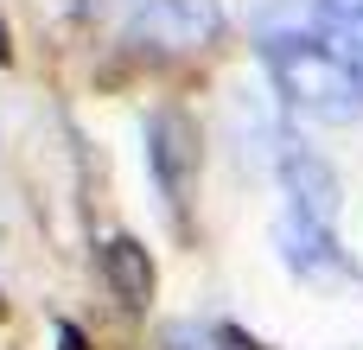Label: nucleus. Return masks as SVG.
I'll return each instance as SVG.
<instances>
[{
	"mask_svg": "<svg viewBox=\"0 0 363 350\" xmlns=\"http://www.w3.org/2000/svg\"><path fill=\"white\" fill-rule=\"evenodd\" d=\"M262 64L294 115L325 128L363 121V70L313 26V6H287L262 19Z\"/></svg>",
	"mask_w": 363,
	"mask_h": 350,
	"instance_id": "1",
	"label": "nucleus"
},
{
	"mask_svg": "<svg viewBox=\"0 0 363 350\" xmlns=\"http://www.w3.org/2000/svg\"><path fill=\"white\" fill-rule=\"evenodd\" d=\"M223 32V13L211 0H140L128 19L134 51H204Z\"/></svg>",
	"mask_w": 363,
	"mask_h": 350,
	"instance_id": "2",
	"label": "nucleus"
},
{
	"mask_svg": "<svg viewBox=\"0 0 363 350\" xmlns=\"http://www.w3.org/2000/svg\"><path fill=\"white\" fill-rule=\"evenodd\" d=\"M147 166H153V185H160L166 210L185 217L191 185H198V128H191L179 108H160V115L147 121Z\"/></svg>",
	"mask_w": 363,
	"mask_h": 350,
	"instance_id": "3",
	"label": "nucleus"
},
{
	"mask_svg": "<svg viewBox=\"0 0 363 350\" xmlns=\"http://www.w3.org/2000/svg\"><path fill=\"white\" fill-rule=\"evenodd\" d=\"M96 261H102V281H108V293H115L121 306H147V300H153V255H147V242L108 236V242L96 249Z\"/></svg>",
	"mask_w": 363,
	"mask_h": 350,
	"instance_id": "4",
	"label": "nucleus"
},
{
	"mask_svg": "<svg viewBox=\"0 0 363 350\" xmlns=\"http://www.w3.org/2000/svg\"><path fill=\"white\" fill-rule=\"evenodd\" d=\"M306 6H313V26L363 70V0H306Z\"/></svg>",
	"mask_w": 363,
	"mask_h": 350,
	"instance_id": "5",
	"label": "nucleus"
},
{
	"mask_svg": "<svg viewBox=\"0 0 363 350\" xmlns=\"http://www.w3.org/2000/svg\"><path fill=\"white\" fill-rule=\"evenodd\" d=\"M166 350H217V344H211L204 332H191V325H172V332H166Z\"/></svg>",
	"mask_w": 363,
	"mask_h": 350,
	"instance_id": "6",
	"label": "nucleus"
},
{
	"mask_svg": "<svg viewBox=\"0 0 363 350\" xmlns=\"http://www.w3.org/2000/svg\"><path fill=\"white\" fill-rule=\"evenodd\" d=\"M57 344H64V350H83V332H77V325H57Z\"/></svg>",
	"mask_w": 363,
	"mask_h": 350,
	"instance_id": "7",
	"label": "nucleus"
}]
</instances>
